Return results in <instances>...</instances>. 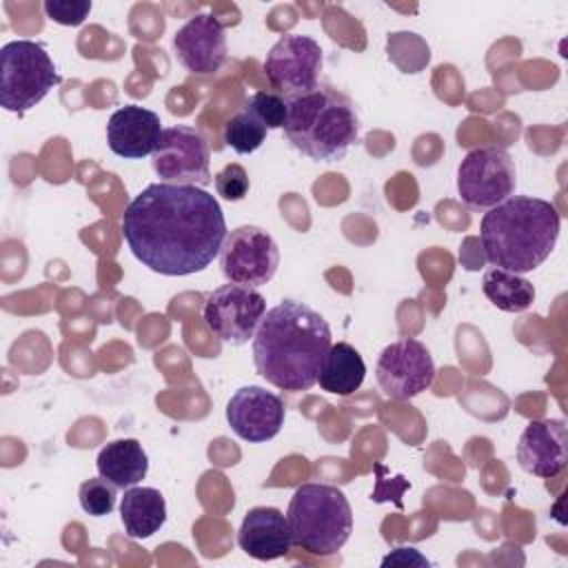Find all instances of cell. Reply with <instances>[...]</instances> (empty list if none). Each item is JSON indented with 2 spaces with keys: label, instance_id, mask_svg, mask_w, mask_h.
<instances>
[{
  "label": "cell",
  "instance_id": "cell-1",
  "mask_svg": "<svg viewBox=\"0 0 568 568\" xmlns=\"http://www.w3.org/2000/svg\"><path fill=\"white\" fill-rule=\"evenodd\" d=\"M226 233L220 202L193 184L153 182L122 213V237L133 257L169 277L204 271Z\"/></svg>",
  "mask_w": 568,
  "mask_h": 568
},
{
  "label": "cell",
  "instance_id": "cell-2",
  "mask_svg": "<svg viewBox=\"0 0 568 568\" xmlns=\"http://www.w3.org/2000/svg\"><path fill=\"white\" fill-rule=\"evenodd\" d=\"M331 344V326L315 308L282 300L264 313L255 331L253 362L268 384L300 393L317 384Z\"/></svg>",
  "mask_w": 568,
  "mask_h": 568
},
{
  "label": "cell",
  "instance_id": "cell-3",
  "mask_svg": "<svg viewBox=\"0 0 568 568\" xmlns=\"http://www.w3.org/2000/svg\"><path fill=\"white\" fill-rule=\"evenodd\" d=\"M559 226L561 217L548 200L510 195L484 213L479 240L493 266L521 275L550 257Z\"/></svg>",
  "mask_w": 568,
  "mask_h": 568
},
{
  "label": "cell",
  "instance_id": "cell-4",
  "mask_svg": "<svg viewBox=\"0 0 568 568\" xmlns=\"http://www.w3.org/2000/svg\"><path fill=\"white\" fill-rule=\"evenodd\" d=\"M288 115L284 135L304 155L317 162H335L357 142L359 118L348 95L331 87L286 98Z\"/></svg>",
  "mask_w": 568,
  "mask_h": 568
},
{
  "label": "cell",
  "instance_id": "cell-5",
  "mask_svg": "<svg viewBox=\"0 0 568 568\" xmlns=\"http://www.w3.org/2000/svg\"><path fill=\"white\" fill-rule=\"evenodd\" d=\"M286 517L293 544L320 557L342 550L353 532L351 504L331 484H302L288 501Z\"/></svg>",
  "mask_w": 568,
  "mask_h": 568
},
{
  "label": "cell",
  "instance_id": "cell-6",
  "mask_svg": "<svg viewBox=\"0 0 568 568\" xmlns=\"http://www.w3.org/2000/svg\"><path fill=\"white\" fill-rule=\"evenodd\" d=\"M60 73L40 42L11 40L0 49V106L27 113L60 84Z\"/></svg>",
  "mask_w": 568,
  "mask_h": 568
},
{
  "label": "cell",
  "instance_id": "cell-7",
  "mask_svg": "<svg viewBox=\"0 0 568 568\" xmlns=\"http://www.w3.org/2000/svg\"><path fill=\"white\" fill-rule=\"evenodd\" d=\"M264 313V295L253 286L233 282L222 284L209 293L202 306V320L206 328L231 346H242L253 339Z\"/></svg>",
  "mask_w": 568,
  "mask_h": 568
},
{
  "label": "cell",
  "instance_id": "cell-8",
  "mask_svg": "<svg viewBox=\"0 0 568 568\" xmlns=\"http://www.w3.org/2000/svg\"><path fill=\"white\" fill-rule=\"evenodd\" d=\"M513 158L499 146H479L464 155L457 169V191L470 209H493L515 193Z\"/></svg>",
  "mask_w": 568,
  "mask_h": 568
},
{
  "label": "cell",
  "instance_id": "cell-9",
  "mask_svg": "<svg viewBox=\"0 0 568 568\" xmlns=\"http://www.w3.org/2000/svg\"><path fill=\"white\" fill-rule=\"evenodd\" d=\"M217 257L229 282L253 288L268 284L280 266V248L275 240L253 224L229 231Z\"/></svg>",
  "mask_w": 568,
  "mask_h": 568
},
{
  "label": "cell",
  "instance_id": "cell-10",
  "mask_svg": "<svg viewBox=\"0 0 568 568\" xmlns=\"http://www.w3.org/2000/svg\"><path fill=\"white\" fill-rule=\"evenodd\" d=\"M375 377L386 397L413 399L433 386L435 362L426 344L415 337H399L379 353Z\"/></svg>",
  "mask_w": 568,
  "mask_h": 568
},
{
  "label": "cell",
  "instance_id": "cell-11",
  "mask_svg": "<svg viewBox=\"0 0 568 568\" xmlns=\"http://www.w3.org/2000/svg\"><path fill=\"white\" fill-rule=\"evenodd\" d=\"M209 160L211 151L204 135L186 124L162 129L151 155L153 171L162 182L193 186H209L213 182Z\"/></svg>",
  "mask_w": 568,
  "mask_h": 568
},
{
  "label": "cell",
  "instance_id": "cell-12",
  "mask_svg": "<svg viewBox=\"0 0 568 568\" xmlns=\"http://www.w3.org/2000/svg\"><path fill=\"white\" fill-rule=\"evenodd\" d=\"M268 82L284 98H295L317 89L322 71V47L311 36H282L264 60Z\"/></svg>",
  "mask_w": 568,
  "mask_h": 568
},
{
  "label": "cell",
  "instance_id": "cell-13",
  "mask_svg": "<svg viewBox=\"0 0 568 568\" xmlns=\"http://www.w3.org/2000/svg\"><path fill=\"white\" fill-rule=\"evenodd\" d=\"M286 408L277 393L262 386L237 388L226 404V422L231 430L251 444L273 439L284 426Z\"/></svg>",
  "mask_w": 568,
  "mask_h": 568
},
{
  "label": "cell",
  "instance_id": "cell-14",
  "mask_svg": "<svg viewBox=\"0 0 568 568\" xmlns=\"http://www.w3.org/2000/svg\"><path fill=\"white\" fill-rule=\"evenodd\" d=\"M178 62L197 75H213L226 62L224 24L211 13H195L173 36Z\"/></svg>",
  "mask_w": 568,
  "mask_h": 568
},
{
  "label": "cell",
  "instance_id": "cell-15",
  "mask_svg": "<svg viewBox=\"0 0 568 568\" xmlns=\"http://www.w3.org/2000/svg\"><path fill=\"white\" fill-rule=\"evenodd\" d=\"M517 462L528 475L557 477L568 462V430L564 419L530 422L517 444Z\"/></svg>",
  "mask_w": 568,
  "mask_h": 568
},
{
  "label": "cell",
  "instance_id": "cell-16",
  "mask_svg": "<svg viewBox=\"0 0 568 568\" xmlns=\"http://www.w3.org/2000/svg\"><path fill=\"white\" fill-rule=\"evenodd\" d=\"M162 135L160 115L140 106L124 104L111 113L106 122L109 149L124 160H140L153 155Z\"/></svg>",
  "mask_w": 568,
  "mask_h": 568
},
{
  "label": "cell",
  "instance_id": "cell-17",
  "mask_svg": "<svg viewBox=\"0 0 568 568\" xmlns=\"http://www.w3.org/2000/svg\"><path fill=\"white\" fill-rule=\"evenodd\" d=\"M237 544L248 557L260 561L284 557L293 546L288 517L273 506L251 508L237 530Z\"/></svg>",
  "mask_w": 568,
  "mask_h": 568
},
{
  "label": "cell",
  "instance_id": "cell-18",
  "mask_svg": "<svg viewBox=\"0 0 568 568\" xmlns=\"http://www.w3.org/2000/svg\"><path fill=\"white\" fill-rule=\"evenodd\" d=\"M120 519L131 539H149L166 521V501L158 488L131 486L120 501Z\"/></svg>",
  "mask_w": 568,
  "mask_h": 568
},
{
  "label": "cell",
  "instance_id": "cell-19",
  "mask_svg": "<svg viewBox=\"0 0 568 568\" xmlns=\"http://www.w3.org/2000/svg\"><path fill=\"white\" fill-rule=\"evenodd\" d=\"M95 466H98V475H102L118 488L126 490L131 486H138L146 477L149 457L138 439L124 437V439L109 442L98 453Z\"/></svg>",
  "mask_w": 568,
  "mask_h": 568
},
{
  "label": "cell",
  "instance_id": "cell-20",
  "mask_svg": "<svg viewBox=\"0 0 568 568\" xmlns=\"http://www.w3.org/2000/svg\"><path fill=\"white\" fill-rule=\"evenodd\" d=\"M364 377H366V364L359 351L348 342L331 344L317 373L320 388L333 395L348 397L364 384Z\"/></svg>",
  "mask_w": 568,
  "mask_h": 568
},
{
  "label": "cell",
  "instance_id": "cell-21",
  "mask_svg": "<svg viewBox=\"0 0 568 568\" xmlns=\"http://www.w3.org/2000/svg\"><path fill=\"white\" fill-rule=\"evenodd\" d=\"M481 291L490 304H495L499 311H506V313H521L530 308L535 302L532 282L497 266L484 273Z\"/></svg>",
  "mask_w": 568,
  "mask_h": 568
},
{
  "label": "cell",
  "instance_id": "cell-22",
  "mask_svg": "<svg viewBox=\"0 0 568 568\" xmlns=\"http://www.w3.org/2000/svg\"><path fill=\"white\" fill-rule=\"evenodd\" d=\"M266 133L268 129L246 106H242L224 124V142L240 155H248L257 151L266 140Z\"/></svg>",
  "mask_w": 568,
  "mask_h": 568
},
{
  "label": "cell",
  "instance_id": "cell-23",
  "mask_svg": "<svg viewBox=\"0 0 568 568\" xmlns=\"http://www.w3.org/2000/svg\"><path fill=\"white\" fill-rule=\"evenodd\" d=\"M115 497H118V486L104 479L102 475L82 481L78 490L80 506L91 517L109 515L115 508Z\"/></svg>",
  "mask_w": 568,
  "mask_h": 568
},
{
  "label": "cell",
  "instance_id": "cell-24",
  "mask_svg": "<svg viewBox=\"0 0 568 568\" xmlns=\"http://www.w3.org/2000/svg\"><path fill=\"white\" fill-rule=\"evenodd\" d=\"M268 131L282 129L288 115V100L277 91H257L244 104Z\"/></svg>",
  "mask_w": 568,
  "mask_h": 568
},
{
  "label": "cell",
  "instance_id": "cell-25",
  "mask_svg": "<svg viewBox=\"0 0 568 568\" xmlns=\"http://www.w3.org/2000/svg\"><path fill=\"white\" fill-rule=\"evenodd\" d=\"M213 182H215L217 195H222V197L229 200V202L242 200V197L248 193V186H251L248 173L244 171V166H240V164H235V162H233V164H226L222 171H217L215 178H213Z\"/></svg>",
  "mask_w": 568,
  "mask_h": 568
},
{
  "label": "cell",
  "instance_id": "cell-26",
  "mask_svg": "<svg viewBox=\"0 0 568 568\" xmlns=\"http://www.w3.org/2000/svg\"><path fill=\"white\" fill-rule=\"evenodd\" d=\"M44 13L58 24L78 27L91 13V0H47Z\"/></svg>",
  "mask_w": 568,
  "mask_h": 568
},
{
  "label": "cell",
  "instance_id": "cell-27",
  "mask_svg": "<svg viewBox=\"0 0 568 568\" xmlns=\"http://www.w3.org/2000/svg\"><path fill=\"white\" fill-rule=\"evenodd\" d=\"M388 564H417V566H428V559L422 557L415 548H395V552L386 555L382 559V566H388Z\"/></svg>",
  "mask_w": 568,
  "mask_h": 568
}]
</instances>
